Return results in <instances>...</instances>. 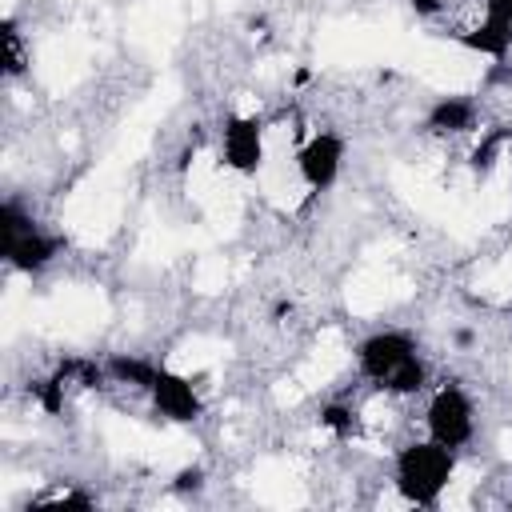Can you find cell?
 I'll use <instances>...</instances> for the list:
<instances>
[{"mask_svg":"<svg viewBox=\"0 0 512 512\" xmlns=\"http://www.w3.org/2000/svg\"><path fill=\"white\" fill-rule=\"evenodd\" d=\"M356 364L376 388L396 392V396H412L428 380V368L420 360L416 340L400 328H384V332L364 336L360 348H356Z\"/></svg>","mask_w":512,"mask_h":512,"instance_id":"cell-1","label":"cell"},{"mask_svg":"<svg viewBox=\"0 0 512 512\" xmlns=\"http://www.w3.org/2000/svg\"><path fill=\"white\" fill-rule=\"evenodd\" d=\"M452 468H456V456L452 448H444L440 440H416V444H404L396 452V488L408 504L416 508H436L440 504V492L448 488L452 480Z\"/></svg>","mask_w":512,"mask_h":512,"instance_id":"cell-2","label":"cell"},{"mask_svg":"<svg viewBox=\"0 0 512 512\" xmlns=\"http://www.w3.org/2000/svg\"><path fill=\"white\" fill-rule=\"evenodd\" d=\"M0 236H4V260L16 268V272H40L56 260L60 252V240L48 236L16 200H4L0 204Z\"/></svg>","mask_w":512,"mask_h":512,"instance_id":"cell-3","label":"cell"},{"mask_svg":"<svg viewBox=\"0 0 512 512\" xmlns=\"http://www.w3.org/2000/svg\"><path fill=\"white\" fill-rule=\"evenodd\" d=\"M424 424H428V436L440 440L444 448H452V452L464 448L472 440V432H476V412H472L468 392L460 384H440L436 396L428 400Z\"/></svg>","mask_w":512,"mask_h":512,"instance_id":"cell-4","label":"cell"},{"mask_svg":"<svg viewBox=\"0 0 512 512\" xmlns=\"http://www.w3.org/2000/svg\"><path fill=\"white\" fill-rule=\"evenodd\" d=\"M224 164L240 176H252L264 160V120L260 116H228L220 132Z\"/></svg>","mask_w":512,"mask_h":512,"instance_id":"cell-5","label":"cell"},{"mask_svg":"<svg viewBox=\"0 0 512 512\" xmlns=\"http://www.w3.org/2000/svg\"><path fill=\"white\" fill-rule=\"evenodd\" d=\"M340 160H344V140L336 132H316L300 152H296V168L304 176V184L312 192H324L336 184L340 176Z\"/></svg>","mask_w":512,"mask_h":512,"instance_id":"cell-6","label":"cell"},{"mask_svg":"<svg viewBox=\"0 0 512 512\" xmlns=\"http://www.w3.org/2000/svg\"><path fill=\"white\" fill-rule=\"evenodd\" d=\"M148 392H152L156 412H160V416H168V420H176V424H188V420H196V416H200V396H196L192 380H188V376H180V372L160 368Z\"/></svg>","mask_w":512,"mask_h":512,"instance_id":"cell-7","label":"cell"},{"mask_svg":"<svg viewBox=\"0 0 512 512\" xmlns=\"http://www.w3.org/2000/svg\"><path fill=\"white\" fill-rule=\"evenodd\" d=\"M428 132L436 136H448V132H468L476 124V104L468 96H440L432 108H428Z\"/></svg>","mask_w":512,"mask_h":512,"instance_id":"cell-8","label":"cell"},{"mask_svg":"<svg viewBox=\"0 0 512 512\" xmlns=\"http://www.w3.org/2000/svg\"><path fill=\"white\" fill-rule=\"evenodd\" d=\"M104 372L112 376V380H120V384H132V388H152V380H156V364L152 360H144V356H128V352H120V356H112L108 364H104Z\"/></svg>","mask_w":512,"mask_h":512,"instance_id":"cell-9","label":"cell"},{"mask_svg":"<svg viewBox=\"0 0 512 512\" xmlns=\"http://www.w3.org/2000/svg\"><path fill=\"white\" fill-rule=\"evenodd\" d=\"M460 44H464L468 52H480V56H492V60H504V56H508V48H512V36L480 20V24L472 28V32H464V36H460Z\"/></svg>","mask_w":512,"mask_h":512,"instance_id":"cell-10","label":"cell"},{"mask_svg":"<svg viewBox=\"0 0 512 512\" xmlns=\"http://www.w3.org/2000/svg\"><path fill=\"white\" fill-rule=\"evenodd\" d=\"M508 140H512V124H496L492 132H484V140L472 148V168H476V172H488Z\"/></svg>","mask_w":512,"mask_h":512,"instance_id":"cell-11","label":"cell"},{"mask_svg":"<svg viewBox=\"0 0 512 512\" xmlns=\"http://www.w3.org/2000/svg\"><path fill=\"white\" fill-rule=\"evenodd\" d=\"M4 72L8 76L28 72V48H24V36H20L16 20H4Z\"/></svg>","mask_w":512,"mask_h":512,"instance_id":"cell-12","label":"cell"},{"mask_svg":"<svg viewBox=\"0 0 512 512\" xmlns=\"http://www.w3.org/2000/svg\"><path fill=\"white\" fill-rule=\"evenodd\" d=\"M320 428H328L336 440H348V436H356V412L348 404H328L320 412Z\"/></svg>","mask_w":512,"mask_h":512,"instance_id":"cell-13","label":"cell"},{"mask_svg":"<svg viewBox=\"0 0 512 512\" xmlns=\"http://www.w3.org/2000/svg\"><path fill=\"white\" fill-rule=\"evenodd\" d=\"M32 392H36V400H40V408H44V412H52V416H56V412L64 408V380H60V376L36 380V384H32Z\"/></svg>","mask_w":512,"mask_h":512,"instance_id":"cell-14","label":"cell"},{"mask_svg":"<svg viewBox=\"0 0 512 512\" xmlns=\"http://www.w3.org/2000/svg\"><path fill=\"white\" fill-rule=\"evenodd\" d=\"M484 24L512 36V0H484Z\"/></svg>","mask_w":512,"mask_h":512,"instance_id":"cell-15","label":"cell"},{"mask_svg":"<svg viewBox=\"0 0 512 512\" xmlns=\"http://www.w3.org/2000/svg\"><path fill=\"white\" fill-rule=\"evenodd\" d=\"M172 488L176 492H200L204 488V472L200 468H180L176 480H172Z\"/></svg>","mask_w":512,"mask_h":512,"instance_id":"cell-16","label":"cell"},{"mask_svg":"<svg viewBox=\"0 0 512 512\" xmlns=\"http://www.w3.org/2000/svg\"><path fill=\"white\" fill-rule=\"evenodd\" d=\"M408 4H412V12L424 16V20H432V16L444 12V0H408Z\"/></svg>","mask_w":512,"mask_h":512,"instance_id":"cell-17","label":"cell"},{"mask_svg":"<svg viewBox=\"0 0 512 512\" xmlns=\"http://www.w3.org/2000/svg\"><path fill=\"white\" fill-rule=\"evenodd\" d=\"M456 344H460V348H468V344H472V332H468V328H460V332H456Z\"/></svg>","mask_w":512,"mask_h":512,"instance_id":"cell-18","label":"cell"}]
</instances>
